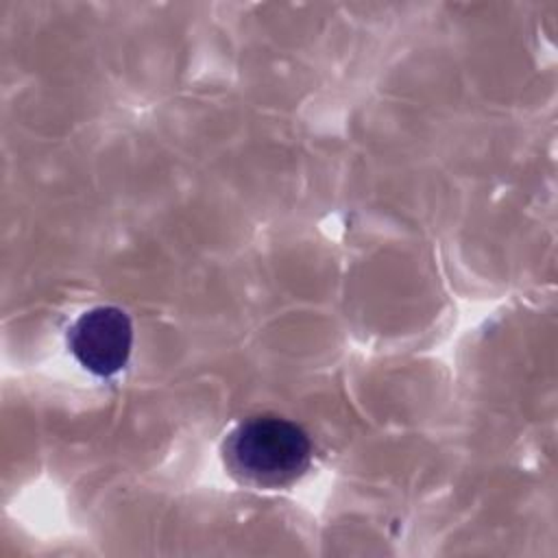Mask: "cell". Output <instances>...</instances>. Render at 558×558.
<instances>
[{
    "label": "cell",
    "mask_w": 558,
    "mask_h": 558,
    "mask_svg": "<svg viewBox=\"0 0 558 558\" xmlns=\"http://www.w3.org/2000/svg\"><path fill=\"white\" fill-rule=\"evenodd\" d=\"M220 458L238 484L275 490L305 475L312 464V442L303 427L283 416L255 414L227 432Z\"/></svg>",
    "instance_id": "6da1fadb"
},
{
    "label": "cell",
    "mask_w": 558,
    "mask_h": 558,
    "mask_svg": "<svg viewBox=\"0 0 558 558\" xmlns=\"http://www.w3.org/2000/svg\"><path fill=\"white\" fill-rule=\"evenodd\" d=\"M68 347L85 371L96 377H111L129 362L133 347L131 318L113 305L92 307L68 329Z\"/></svg>",
    "instance_id": "7a4b0ae2"
}]
</instances>
